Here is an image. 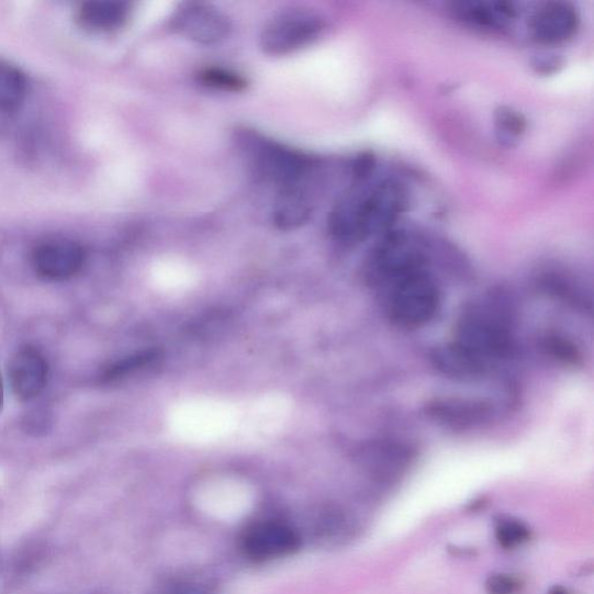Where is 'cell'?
<instances>
[{
    "instance_id": "603a6c76",
    "label": "cell",
    "mask_w": 594,
    "mask_h": 594,
    "mask_svg": "<svg viewBox=\"0 0 594 594\" xmlns=\"http://www.w3.org/2000/svg\"><path fill=\"white\" fill-rule=\"evenodd\" d=\"M548 594H571V593L562 586H554L549 590Z\"/></svg>"
},
{
    "instance_id": "7402d4cb",
    "label": "cell",
    "mask_w": 594,
    "mask_h": 594,
    "mask_svg": "<svg viewBox=\"0 0 594 594\" xmlns=\"http://www.w3.org/2000/svg\"><path fill=\"white\" fill-rule=\"evenodd\" d=\"M485 590L487 594H518L522 583L514 576L495 573L486 580Z\"/></svg>"
},
{
    "instance_id": "44dd1931",
    "label": "cell",
    "mask_w": 594,
    "mask_h": 594,
    "mask_svg": "<svg viewBox=\"0 0 594 594\" xmlns=\"http://www.w3.org/2000/svg\"><path fill=\"white\" fill-rule=\"evenodd\" d=\"M497 128L504 139H516L526 130V120L518 112L502 109L497 113Z\"/></svg>"
},
{
    "instance_id": "5bb4252c",
    "label": "cell",
    "mask_w": 594,
    "mask_h": 594,
    "mask_svg": "<svg viewBox=\"0 0 594 594\" xmlns=\"http://www.w3.org/2000/svg\"><path fill=\"white\" fill-rule=\"evenodd\" d=\"M312 204L309 197L296 186L281 188L273 209V221L279 228L291 231L310 220Z\"/></svg>"
},
{
    "instance_id": "9a60e30c",
    "label": "cell",
    "mask_w": 594,
    "mask_h": 594,
    "mask_svg": "<svg viewBox=\"0 0 594 594\" xmlns=\"http://www.w3.org/2000/svg\"><path fill=\"white\" fill-rule=\"evenodd\" d=\"M433 359L438 370L456 379H475L487 370L484 363L468 355L456 343L439 348Z\"/></svg>"
},
{
    "instance_id": "d6986e66",
    "label": "cell",
    "mask_w": 594,
    "mask_h": 594,
    "mask_svg": "<svg viewBox=\"0 0 594 594\" xmlns=\"http://www.w3.org/2000/svg\"><path fill=\"white\" fill-rule=\"evenodd\" d=\"M530 538L529 528L520 520L502 518L496 526V539L501 547L515 549L526 543Z\"/></svg>"
},
{
    "instance_id": "e0dca14e",
    "label": "cell",
    "mask_w": 594,
    "mask_h": 594,
    "mask_svg": "<svg viewBox=\"0 0 594 594\" xmlns=\"http://www.w3.org/2000/svg\"><path fill=\"white\" fill-rule=\"evenodd\" d=\"M436 417L447 424L466 425L468 423L480 422L486 415L485 406L474 402H442L434 405Z\"/></svg>"
},
{
    "instance_id": "7a4b0ae2",
    "label": "cell",
    "mask_w": 594,
    "mask_h": 594,
    "mask_svg": "<svg viewBox=\"0 0 594 594\" xmlns=\"http://www.w3.org/2000/svg\"><path fill=\"white\" fill-rule=\"evenodd\" d=\"M385 287L386 315L403 329H418L433 322L440 311L439 287L424 269L407 273Z\"/></svg>"
},
{
    "instance_id": "ac0fdd59",
    "label": "cell",
    "mask_w": 594,
    "mask_h": 594,
    "mask_svg": "<svg viewBox=\"0 0 594 594\" xmlns=\"http://www.w3.org/2000/svg\"><path fill=\"white\" fill-rule=\"evenodd\" d=\"M198 78L202 86L225 92H239L247 87V81L240 75L220 68L204 69Z\"/></svg>"
},
{
    "instance_id": "8992f818",
    "label": "cell",
    "mask_w": 594,
    "mask_h": 594,
    "mask_svg": "<svg viewBox=\"0 0 594 594\" xmlns=\"http://www.w3.org/2000/svg\"><path fill=\"white\" fill-rule=\"evenodd\" d=\"M235 424L233 410L217 402H192L177 408L173 427L177 434L194 441H209L228 434Z\"/></svg>"
},
{
    "instance_id": "3957f363",
    "label": "cell",
    "mask_w": 594,
    "mask_h": 594,
    "mask_svg": "<svg viewBox=\"0 0 594 594\" xmlns=\"http://www.w3.org/2000/svg\"><path fill=\"white\" fill-rule=\"evenodd\" d=\"M485 366L504 358L511 350L509 323L496 305L475 304L462 316L455 341Z\"/></svg>"
},
{
    "instance_id": "ffe728a7",
    "label": "cell",
    "mask_w": 594,
    "mask_h": 594,
    "mask_svg": "<svg viewBox=\"0 0 594 594\" xmlns=\"http://www.w3.org/2000/svg\"><path fill=\"white\" fill-rule=\"evenodd\" d=\"M150 594H216V592L208 581L181 578L161 582Z\"/></svg>"
},
{
    "instance_id": "4fadbf2b",
    "label": "cell",
    "mask_w": 594,
    "mask_h": 594,
    "mask_svg": "<svg viewBox=\"0 0 594 594\" xmlns=\"http://www.w3.org/2000/svg\"><path fill=\"white\" fill-rule=\"evenodd\" d=\"M131 5L121 0H90L80 7L78 22L96 32H111L125 25Z\"/></svg>"
},
{
    "instance_id": "30bf717a",
    "label": "cell",
    "mask_w": 594,
    "mask_h": 594,
    "mask_svg": "<svg viewBox=\"0 0 594 594\" xmlns=\"http://www.w3.org/2000/svg\"><path fill=\"white\" fill-rule=\"evenodd\" d=\"M9 378L14 395L20 401H31L44 392L48 363L35 347H20L10 360Z\"/></svg>"
},
{
    "instance_id": "6da1fadb",
    "label": "cell",
    "mask_w": 594,
    "mask_h": 594,
    "mask_svg": "<svg viewBox=\"0 0 594 594\" xmlns=\"http://www.w3.org/2000/svg\"><path fill=\"white\" fill-rule=\"evenodd\" d=\"M405 208L397 183L384 181L341 199L330 217L334 236L344 243H359L391 227Z\"/></svg>"
},
{
    "instance_id": "52a82bcc",
    "label": "cell",
    "mask_w": 594,
    "mask_h": 594,
    "mask_svg": "<svg viewBox=\"0 0 594 594\" xmlns=\"http://www.w3.org/2000/svg\"><path fill=\"white\" fill-rule=\"evenodd\" d=\"M243 554L254 562H271L291 557L300 548L298 533L279 522H259L244 530L240 537Z\"/></svg>"
},
{
    "instance_id": "5b68a950",
    "label": "cell",
    "mask_w": 594,
    "mask_h": 594,
    "mask_svg": "<svg viewBox=\"0 0 594 594\" xmlns=\"http://www.w3.org/2000/svg\"><path fill=\"white\" fill-rule=\"evenodd\" d=\"M424 262L423 253L412 239L402 233H389L368 260L367 278L372 283L388 285L424 269Z\"/></svg>"
},
{
    "instance_id": "9c48e42d",
    "label": "cell",
    "mask_w": 594,
    "mask_h": 594,
    "mask_svg": "<svg viewBox=\"0 0 594 594\" xmlns=\"http://www.w3.org/2000/svg\"><path fill=\"white\" fill-rule=\"evenodd\" d=\"M171 26L178 34L201 45L221 43L232 30L227 16L202 3L182 4L172 18Z\"/></svg>"
},
{
    "instance_id": "ba28073f",
    "label": "cell",
    "mask_w": 594,
    "mask_h": 594,
    "mask_svg": "<svg viewBox=\"0 0 594 594\" xmlns=\"http://www.w3.org/2000/svg\"><path fill=\"white\" fill-rule=\"evenodd\" d=\"M32 261L40 277L52 281H65L83 269L86 251L75 240L49 238L36 245Z\"/></svg>"
},
{
    "instance_id": "cb8c5ba5",
    "label": "cell",
    "mask_w": 594,
    "mask_h": 594,
    "mask_svg": "<svg viewBox=\"0 0 594 594\" xmlns=\"http://www.w3.org/2000/svg\"><path fill=\"white\" fill-rule=\"evenodd\" d=\"M3 403H4V386H3L2 379H0V408H2Z\"/></svg>"
},
{
    "instance_id": "7c38bea8",
    "label": "cell",
    "mask_w": 594,
    "mask_h": 594,
    "mask_svg": "<svg viewBox=\"0 0 594 594\" xmlns=\"http://www.w3.org/2000/svg\"><path fill=\"white\" fill-rule=\"evenodd\" d=\"M460 22L491 32L505 30L517 18L514 4L505 2H462L452 7Z\"/></svg>"
},
{
    "instance_id": "2e32d148",
    "label": "cell",
    "mask_w": 594,
    "mask_h": 594,
    "mask_svg": "<svg viewBox=\"0 0 594 594\" xmlns=\"http://www.w3.org/2000/svg\"><path fill=\"white\" fill-rule=\"evenodd\" d=\"M29 85L24 72L0 58V111H14L23 104Z\"/></svg>"
},
{
    "instance_id": "8fae6325",
    "label": "cell",
    "mask_w": 594,
    "mask_h": 594,
    "mask_svg": "<svg viewBox=\"0 0 594 594\" xmlns=\"http://www.w3.org/2000/svg\"><path fill=\"white\" fill-rule=\"evenodd\" d=\"M579 12L568 3H548L530 18L533 37L541 45H560L576 34Z\"/></svg>"
},
{
    "instance_id": "277c9868",
    "label": "cell",
    "mask_w": 594,
    "mask_h": 594,
    "mask_svg": "<svg viewBox=\"0 0 594 594\" xmlns=\"http://www.w3.org/2000/svg\"><path fill=\"white\" fill-rule=\"evenodd\" d=\"M325 29L324 20L310 10H290L278 14L260 35L264 53L283 56L314 44Z\"/></svg>"
}]
</instances>
